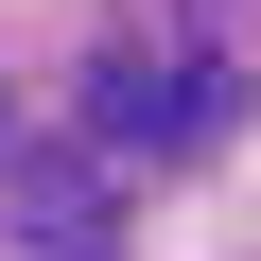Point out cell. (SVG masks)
Instances as JSON below:
<instances>
[{
    "mask_svg": "<svg viewBox=\"0 0 261 261\" xmlns=\"http://www.w3.org/2000/svg\"><path fill=\"white\" fill-rule=\"evenodd\" d=\"M0 261H122V192L87 157H18L0 174Z\"/></svg>",
    "mask_w": 261,
    "mask_h": 261,
    "instance_id": "cell-1",
    "label": "cell"
},
{
    "mask_svg": "<svg viewBox=\"0 0 261 261\" xmlns=\"http://www.w3.org/2000/svg\"><path fill=\"white\" fill-rule=\"evenodd\" d=\"M87 122L105 140H209L226 122V53H105L87 70Z\"/></svg>",
    "mask_w": 261,
    "mask_h": 261,
    "instance_id": "cell-2",
    "label": "cell"
}]
</instances>
